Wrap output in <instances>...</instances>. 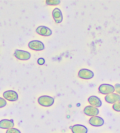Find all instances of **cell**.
I'll return each instance as SVG.
<instances>
[{"label":"cell","instance_id":"cell-12","mask_svg":"<svg viewBox=\"0 0 120 133\" xmlns=\"http://www.w3.org/2000/svg\"><path fill=\"white\" fill-rule=\"evenodd\" d=\"M88 102L91 105L95 107H100L102 105V102L100 99L95 96H92L89 97Z\"/></svg>","mask_w":120,"mask_h":133},{"label":"cell","instance_id":"cell-13","mask_svg":"<svg viewBox=\"0 0 120 133\" xmlns=\"http://www.w3.org/2000/svg\"><path fill=\"white\" fill-rule=\"evenodd\" d=\"M14 126L13 120L4 119L0 121V128L10 129L12 128Z\"/></svg>","mask_w":120,"mask_h":133},{"label":"cell","instance_id":"cell-5","mask_svg":"<svg viewBox=\"0 0 120 133\" xmlns=\"http://www.w3.org/2000/svg\"><path fill=\"white\" fill-rule=\"evenodd\" d=\"M3 96L5 99L10 101H16L18 98L17 92L13 90L7 91L4 92Z\"/></svg>","mask_w":120,"mask_h":133},{"label":"cell","instance_id":"cell-1","mask_svg":"<svg viewBox=\"0 0 120 133\" xmlns=\"http://www.w3.org/2000/svg\"><path fill=\"white\" fill-rule=\"evenodd\" d=\"M38 103L42 106L49 107L51 106L54 103L53 98L48 96L44 95L40 97L38 100Z\"/></svg>","mask_w":120,"mask_h":133},{"label":"cell","instance_id":"cell-18","mask_svg":"<svg viewBox=\"0 0 120 133\" xmlns=\"http://www.w3.org/2000/svg\"><path fill=\"white\" fill-rule=\"evenodd\" d=\"M7 104V101L4 99L0 97V108L4 107Z\"/></svg>","mask_w":120,"mask_h":133},{"label":"cell","instance_id":"cell-2","mask_svg":"<svg viewBox=\"0 0 120 133\" xmlns=\"http://www.w3.org/2000/svg\"><path fill=\"white\" fill-rule=\"evenodd\" d=\"M99 92L104 95H108L113 93L115 91V87L109 84H102L99 87Z\"/></svg>","mask_w":120,"mask_h":133},{"label":"cell","instance_id":"cell-17","mask_svg":"<svg viewBox=\"0 0 120 133\" xmlns=\"http://www.w3.org/2000/svg\"><path fill=\"white\" fill-rule=\"evenodd\" d=\"M6 133H21V132L17 129L12 128L7 130Z\"/></svg>","mask_w":120,"mask_h":133},{"label":"cell","instance_id":"cell-15","mask_svg":"<svg viewBox=\"0 0 120 133\" xmlns=\"http://www.w3.org/2000/svg\"><path fill=\"white\" fill-rule=\"evenodd\" d=\"M60 1L59 0H47L46 4L49 5H56L60 3Z\"/></svg>","mask_w":120,"mask_h":133},{"label":"cell","instance_id":"cell-14","mask_svg":"<svg viewBox=\"0 0 120 133\" xmlns=\"http://www.w3.org/2000/svg\"><path fill=\"white\" fill-rule=\"evenodd\" d=\"M87 128L81 125H75L72 128V131L73 133H87Z\"/></svg>","mask_w":120,"mask_h":133},{"label":"cell","instance_id":"cell-4","mask_svg":"<svg viewBox=\"0 0 120 133\" xmlns=\"http://www.w3.org/2000/svg\"><path fill=\"white\" fill-rule=\"evenodd\" d=\"M29 48L36 51H42L45 48L43 43L41 41L33 40L29 42L28 45Z\"/></svg>","mask_w":120,"mask_h":133},{"label":"cell","instance_id":"cell-6","mask_svg":"<svg viewBox=\"0 0 120 133\" xmlns=\"http://www.w3.org/2000/svg\"><path fill=\"white\" fill-rule=\"evenodd\" d=\"M93 72L91 70L86 69H80L78 72V76L82 79H90L93 77Z\"/></svg>","mask_w":120,"mask_h":133},{"label":"cell","instance_id":"cell-3","mask_svg":"<svg viewBox=\"0 0 120 133\" xmlns=\"http://www.w3.org/2000/svg\"><path fill=\"white\" fill-rule=\"evenodd\" d=\"M14 55L17 59L22 60H29L31 57V54L29 52L18 49L15 50Z\"/></svg>","mask_w":120,"mask_h":133},{"label":"cell","instance_id":"cell-8","mask_svg":"<svg viewBox=\"0 0 120 133\" xmlns=\"http://www.w3.org/2000/svg\"><path fill=\"white\" fill-rule=\"evenodd\" d=\"M105 99L108 103L114 104L120 101V95L117 94L112 93L107 95Z\"/></svg>","mask_w":120,"mask_h":133},{"label":"cell","instance_id":"cell-20","mask_svg":"<svg viewBox=\"0 0 120 133\" xmlns=\"http://www.w3.org/2000/svg\"><path fill=\"white\" fill-rule=\"evenodd\" d=\"M45 61L44 59L43 58H40L38 59V63L39 65H42L44 64Z\"/></svg>","mask_w":120,"mask_h":133},{"label":"cell","instance_id":"cell-7","mask_svg":"<svg viewBox=\"0 0 120 133\" xmlns=\"http://www.w3.org/2000/svg\"><path fill=\"white\" fill-rule=\"evenodd\" d=\"M84 112L86 115L89 116H95L98 115L99 114V110L98 108L92 106H87L85 108Z\"/></svg>","mask_w":120,"mask_h":133},{"label":"cell","instance_id":"cell-11","mask_svg":"<svg viewBox=\"0 0 120 133\" xmlns=\"http://www.w3.org/2000/svg\"><path fill=\"white\" fill-rule=\"evenodd\" d=\"M52 16L55 23H61L62 21V15L61 11L58 8H55L52 12Z\"/></svg>","mask_w":120,"mask_h":133},{"label":"cell","instance_id":"cell-9","mask_svg":"<svg viewBox=\"0 0 120 133\" xmlns=\"http://www.w3.org/2000/svg\"><path fill=\"white\" fill-rule=\"evenodd\" d=\"M89 122L93 126L98 127L103 125L104 121L102 118L98 116H95L91 118Z\"/></svg>","mask_w":120,"mask_h":133},{"label":"cell","instance_id":"cell-16","mask_svg":"<svg viewBox=\"0 0 120 133\" xmlns=\"http://www.w3.org/2000/svg\"><path fill=\"white\" fill-rule=\"evenodd\" d=\"M112 108L115 111L120 112V102L115 103L113 105Z\"/></svg>","mask_w":120,"mask_h":133},{"label":"cell","instance_id":"cell-19","mask_svg":"<svg viewBox=\"0 0 120 133\" xmlns=\"http://www.w3.org/2000/svg\"><path fill=\"white\" fill-rule=\"evenodd\" d=\"M115 89L116 92L120 95V84H116L115 85Z\"/></svg>","mask_w":120,"mask_h":133},{"label":"cell","instance_id":"cell-10","mask_svg":"<svg viewBox=\"0 0 120 133\" xmlns=\"http://www.w3.org/2000/svg\"><path fill=\"white\" fill-rule=\"evenodd\" d=\"M36 31L38 34L42 36H49L52 34L51 30L45 26H41L38 27Z\"/></svg>","mask_w":120,"mask_h":133}]
</instances>
